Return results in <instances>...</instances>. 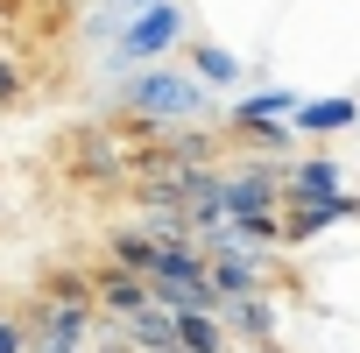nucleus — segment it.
<instances>
[{
	"mask_svg": "<svg viewBox=\"0 0 360 353\" xmlns=\"http://www.w3.org/2000/svg\"><path fill=\"white\" fill-rule=\"evenodd\" d=\"M78 169L85 176H120V155H113L106 127H78Z\"/></svg>",
	"mask_w": 360,
	"mask_h": 353,
	"instance_id": "obj_16",
	"label": "nucleus"
},
{
	"mask_svg": "<svg viewBox=\"0 0 360 353\" xmlns=\"http://www.w3.org/2000/svg\"><path fill=\"white\" fill-rule=\"evenodd\" d=\"M120 339H127L134 353H169V346H176V311H169V304H148V311L120 318Z\"/></svg>",
	"mask_w": 360,
	"mask_h": 353,
	"instance_id": "obj_8",
	"label": "nucleus"
},
{
	"mask_svg": "<svg viewBox=\"0 0 360 353\" xmlns=\"http://www.w3.org/2000/svg\"><path fill=\"white\" fill-rule=\"evenodd\" d=\"M255 113H297V92L290 85H262V92L233 99V120H255Z\"/></svg>",
	"mask_w": 360,
	"mask_h": 353,
	"instance_id": "obj_17",
	"label": "nucleus"
},
{
	"mask_svg": "<svg viewBox=\"0 0 360 353\" xmlns=\"http://www.w3.org/2000/svg\"><path fill=\"white\" fill-rule=\"evenodd\" d=\"M155 141H162L176 162H212V141H205V134H191V120H184V127H169V134H155Z\"/></svg>",
	"mask_w": 360,
	"mask_h": 353,
	"instance_id": "obj_18",
	"label": "nucleus"
},
{
	"mask_svg": "<svg viewBox=\"0 0 360 353\" xmlns=\"http://www.w3.org/2000/svg\"><path fill=\"white\" fill-rule=\"evenodd\" d=\"M176 346H184V353H226L219 311H176Z\"/></svg>",
	"mask_w": 360,
	"mask_h": 353,
	"instance_id": "obj_13",
	"label": "nucleus"
},
{
	"mask_svg": "<svg viewBox=\"0 0 360 353\" xmlns=\"http://www.w3.org/2000/svg\"><path fill=\"white\" fill-rule=\"evenodd\" d=\"M15 99H22V71L0 57V106H15Z\"/></svg>",
	"mask_w": 360,
	"mask_h": 353,
	"instance_id": "obj_20",
	"label": "nucleus"
},
{
	"mask_svg": "<svg viewBox=\"0 0 360 353\" xmlns=\"http://www.w3.org/2000/svg\"><path fill=\"white\" fill-rule=\"evenodd\" d=\"M99 353H134V346L127 339H99Z\"/></svg>",
	"mask_w": 360,
	"mask_h": 353,
	"instance_id": "obj_21",
	"label": "nucleus"
},
{
	"mask_svg": "<svg viewBox=\"0 0 360 353\" xmlns=\"http://www.w3.org/2000/svg\"><path fill=\"white\" fill-rule=\"evenodd\" d=\"M92 297H99V311H106V318H134V311H148V304H155V283H148V276H134V269H120V262H106V269L92 276Z\"/></svg>",
	"mask_w": 360,
	"mask_h": 353,
	"instance_id": "obj_7",
	"label": "nucleus"
},
{
	"mask_svg": "<svg viewBox=\"0 0 360 353\" xmlns=\"http://www.w3.org/2000/svg\"><path fill=\"white\" fill-rule=\"evenodd\" d=\"M360 212V198H332V205H290V219H283V240H311V233H325V226H339V219H353Z\"/></svg>",
	"mask_w": 360,
	"mask_h": 353,
	"instance_id": "obj_11",
	"label": "nucleus"
},
{
	"mask_svg": "<svg viewBox=\"0 0 360 353\" xmlns=\"http://www.w3.org/2000/svg\"><path fill=\"white\" fill-rule=\"evenodd\" d=\"M120 106L141 127H184V120H205L212 113V85L191 64H169L162 57V64H141V71L120 78Z\"/></svg>",
	"mask_w": 360,
	"mask_h": 353,
	"instance_id": "obj_1",
	"label": "nucleus"
},
{
	"mask_svg": "<svg viewBox=\"0 0 360 353\" xmlns=\"http://www.w3.org/2000/svg\"><path fill=\"white\" fill-rule=\"evenodd\" d=\"M184 43H191L184 0H148V8H134L127 29H120L113 43H99V50H106V71L127 78V71H141V64H162L169 50H184Z\"/></svg>",
	"mask_w": 360,
	"mask_h": 353,
	"instance_id": "obj_2",
	"label": "nucleus"
},
{
	"mask_svg": "<svg viewBox=\"0 0 360 353\" xmlns=\"http://www.w3.org/2000/svg\"><path fill=\"white\" fill-rule=\"evenodd\" d=\"M240 339H269L276 332V297L269 290H248V297H226V311H219Z\"/></svg>",
	"mask_w": 360,
	"mask_h": 353,
	"instance_id": "obj_10",
	"label": "nucleus"
},
{
	"mask_svg": "<svg viewBox=\"0 0 360 353\" xmlns=\"http://www.w3.org/2000/svg\"><path fill=\"white\" fill-rule=\"evenodd\" d=\"M269 276H276V262H269L262 248H248V240L212 248V283H219V297H248V290H262Z\"/></svg>",
	"mask_w": 360,
	"mask_h": 353,
	"instance_id": "obj_6",
	"label": "nucleus"
},
{
	"mask_svg": "<svg viewBox=\"0 0 360 353\" xmlns=\"http://www.w3.org/2000/svg\"><path fill=\"white\" fill-rule=\"evenodd\" d=\"M29 346V325L22 318H0V353H22Z\"/></svg>",
	"mask_w": 360,
	"mask_h": 353,
	"instance_id": "obj_19",
	"label": "nucleus"
},
{
	"mask_svg": "<svg viewBox=\"0 0 360 353\" xmlns=\"http://www.w3.org/2000/svg\"><path fill=\"white\" fill-rule=\"evenodd\" d=\"M332 198H346V169L332 155H297L283 176V205H332Z\"/></svg>",
	"mask_w": 360,
	"mask_h": 353,
	"instance_id": "obj_5",
	"label": "nucleus"
},
{
	"mask_svg": "<svg viewBox=\"0 0 360 353\" xmlns=\"http://www.w3.org/2000/svg\"><path fill=\"white\" fill-rule=\"evenodd\" d=\"M191 71H198L212 92H233V85L248 78V71H240V57H233L226 43H191Z\"/></svg>",
	"mask_w": 360,
	"mask_h": 353,
	"instance_id": "obj_12",
	"label": "nucleus"
},
{
	"mask_svg": "<svg viewBox=\"0 0 360 353\" xmlns=\"http://www.w3.org/2000/svg\"><path fill=\"white\" fill-rule=\"evenodd\" d=\"M290 120H297V134H346L360 120V99H346V92L339 99H297Z\"/></svg>",
	"mask_w": 360,
	"mask_h": 353,
	"instance_id": "obj_9",
	"label": "nucleus"
},
{
	"mask_svg": "<svg viewBox=\"0 0 360 353\" xmlns=\"http://www.w3.org/2000/svg\"><path fill=\"white\" fill-rule=\"evenodd\" d=\"M29 339H36V353L43 346H85V339H99V297H92V283L85 276H57L50 297L36 304V318H29Z\"/></svg>",
	"mask_w": 360,
	"mask_h": 353,
	"instance_id": "obj_3",
	"label": "nucleus"
},
{
	"mask_svg": "<svg viewBox=\"0 0 360 353\" xmlns=\"http://www.w3.org/2000/svg\"><path fill=\"white\" fill-rule=\"evenodd\" d=\"M169 353H184V346H169Z\"/></svg>",
	"mask_w": 360,
	"mask_h": 353,
	"instance_id": "obj_23",
	"label": "nucleus"
},
{
	"mask_svg": "<svg viewBox=\"0 0 360 353\" xmlns=\"http://www.w3.org/2000/svg\"><path fill=\"white\" fill-rule=\"evenodd\" d=\"M233 127H240L262 155H290V148H297V120H290V113H255V120H233Z\"/></svg>",
	"mask_w": 360,
	"mask_h": 353,
	"instance_id": "obj_14",
	"label": "nucleus"
},
{
	"mask_svg": "<svg viewBox=\"0 0 360 353\" xmlns=\"http://www.w3.org/2000/svg\"><path fill=\"white\" fill-rule=\"evenodd\" d=\"M106 248H113V262H120V269H134V276H148V269H155V248H162V240H155L148 226H120V233H113Z\"/></svg>",
	"mask_w": 360,
	"mask_h": 353,
	"instance_id": "obj_15",
	"label": "nucleus"
},
{
	"mask_svg": "<svg viewBox=\"0 0 360 353\" xmlns=\"http://www.w3.org/2000/svg\"><path fill=\"white\" fill-rule=\"evenodd\" d=\"M283 205V169L276 162H248L226 176V219H269Z\"/></svg>",
	"mask_w": 360,
	"mask_h": 353,
	"instance_id": "obj_4",
	"label": "nucleus"
},
{
	"mask_svg": "<svg viewBox=\"0 0 360 353\" xmlns=\"http://www.w3.org/2000/svg\"><path fill=\"white\" fill-rule=\"evenodd\" d=\"M43 353H85V346H43Z\"/></svg>",
	"mask_w": 360,
	"mask_h": 353,
	"instance_id": "obj_22",
	"label": "nucleus"
}]
</instances>
